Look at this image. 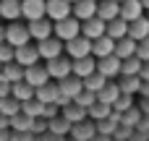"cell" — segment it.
<instances>
[{
	"mask_svg": "<svg viewBox=\"0 0 149 141\" xmlns=\"http://www.w3.org/2000/svg\"><path fill=\"white\" fill-rule=\"evenodd\" d=\"M113 52H115V39L110 34H102V37L92 39V55L94 58H107Z\"/></svg>",
	"mask_w": 149,
	"mask_h": 141,
	"instance_id": "cell-11",
	"label": "cell"
},
{
	"mask_svg": "<svg viewBox=\"0 0 149 141\" xmlns=\"http://www.w3.org/2000/svg\"><path fill=\"white\" fill-rule=\"evenodd\" d=\"M10 141H34V133H29V131H10Z\"/></svg>",
	"mask_w": 149,
	"mask_h": 141,
	"instance_id": "cell-43",
	"label": "cell"
},
{
	"mask_svg": "<svg viewBox=\"0 0 149 141\" xmlns=\"http://www.w3.org/2000/svg\"><path fill=\"white\" fill-rule=\"evenodd\" d=\"M128 26H131V24L118 16V18L107 21V34H110L113 39H123V37H128Z\"/></svg>",
	"mask_w": 149,
	"mask_h": 141,
	"instance_id": "cell-26",
	"label": "cell"
},
{
	"mask_svg": "<svg viewBox=\"0 0 149 141\" xmlns=\"http://www.w3.org/2000/svg\"><path fill=\"white\" fill-rule=\"evenodd\" d=\"M0 18L18 21L21 18V0H0Z\"/></svg>",
	"mask_w": 149,
	"mask_h": 141,
	"instance_id": "cell-20",
	"label": "cell"
},
{
	"mask_svg": "<svg viewBox=\"0 0 149 141\" xmlns=\"http://www.w3.org/2000/svg\"><path fill=\"white\" fill-rule=\"evenodd\" d=\"M24 65L21 63H16V60H10V63H5L3 65V76L10 81V84H16V81H24Z\"/></svg>",
	"mask_w": 149,
	"mask_h": 141,
	"instance_id": "cell-30",
	"label": "cell"
},
{
	"mask_svg": "<svg viewBox=\"0 0 149 141\" xmlns=\"http://www.w3.org/2000/svg\"><path fill=\"white\" fill-rule=\"evenodd\" d=\"M71 133H73V139H79V141H92V139H94V133H97V126L81 120V123H76V126L71 128Z\"/></svg>",
	"mask_w": 149,
	"mask_h": 141,
	"instance_id": "cell-25",
	"label": "cell"
},
{
	"mask_svg": "<svg viewBox=\"0 0 149 141\" xmlns=\"http://www.w3.org/2000/svg\"><path fill=\"white\" fill-rule=\"evenodd\" d=\"M81 34L89 37V39H97L102 34H107V21H102L100 16H92V18L81 21Z\"/></svg>",
	"mask_w": 149,
	"mask_h": 141,
	"instance_id": "cell-10",
	"label": "cell"
},
{
	"mask_svg": "<svg viewBox=\"0 0 149 141\" xmlns=\"http://www.w3.org/2000/svg\"><path fill=\"white\" fill-rule=\"evenodd\" d=\"M118 3H123V0H118Z\"/></svg>",
	"mask_w": 149,
	"mask_h": 141,
	"instance_id": "cell-56",
	"label": "cell"
},
{
	"mask_svg": "<svg viewBox=\"0 0 149 141\" xmlns=\"http://www.w3.org/2000/svg\"><path fill=\"white\" fill-rule=\"evenodd\" d=\"M0 42H5V26H0Z\"/></svg>",
	"mask_w": 149,
	"mask_h": 141,
	"instance_id": "cell-53",
	"label": "cell"
},
{
	"mask_svg": "<svg viewBox=\"0 0 149 141\" xmlns=\"http://www.w3.org/2000/svg\"><path fill=\"white\" fill-rule=\"evenodd\" d=\"M141 3H144V8H147V10H149V0H141Z\"/></svg>",
	"mask_w": 149,
	"mask_h": 141,
	"instance_id": "cell-54",
	"label": "cell"
},
{
	"mask_svg": "<svg viewBox=\"0 0 149 141\" xmlns=\"http://www.w3.org/2000/svg\"><path fill=\"white\" fill-rule=\"evenodd\" d=\"M141 78H149V60H144V65H141V73H139Z\"/></svg>",
	"mask_w": 149,
	"mask_h": 141,
	"instance_id": "cell-49",
	"label": "cell"
},
{
	"mask_svg": "<svg viewBox=\"0 0 149 141\" xmlns=\"http://www.w3.org/2000/svg\"><path fill=\"white\" fill-rule=\"evenodd\" d=\"M10 86H13V84L0 73V97H8V94H10Z\"/></svg>",
	"mask_w": 149,
	"mask_h": 141,
	"instance_id": "cell-45",
	"label": "cell"
},
{
	"mask_svg": "<svg viewBox=\"0 0 149 141\" xmlns=\"http://www.w3.org/2000/svg\"><path fill=\"white\" fill-rule=\"evenodd\" d=\"M0 128H10V118L0 113Z\"/></svg>",
	"mask_w": 149,
	"mask_h": 141,
	"instance_id": "cell-47",
	"label": "cell"
},
{
	"mask_svg": "<svg viewBox=\"0 0 149 141\" xmlns=\"http://www.w3.org/2000/svg\"><path fill=\"white\" fill-rule=\"evenodd\" d=\"M45 141H63V136H58V133H50Z\"/></svg>",
	"mask_w": 149,
	"mask_h": 141,
	"instance_id": "cell-51",
	"label": "cell"
},
{
	"mask_svg": "<svg viewBox=\"0 0 149 141\" xmlns=\"http://www.w3.org/2000/svg\"><path fill=\"white\" fill-rule=\"evenodd\" d=\"M0 141H10V128H0Z\"/></svg>",
	"mask_w": 149,
	"mask_h": 141,
	"instance_id": "cell-48",
	"label": "cell"
},
{
	"mask_svg": "<svg viewBox=\"0 0 149 141\" xmlns=\"http://www.w3.org/2000/svg\"><path fill=\"white\" fill-rule=\"evenodd\" d=\"M71 3H76V0H71Z\"/></svg>",
	"mask_w": 149,
	"mask_h": 141,
	"instance_id": "cell-57",
	"label": "cell"
},
{
	"mask_svg": "<svg viewBox=\"0 0 149 141\" xmlns=\"http://www.w3.org/2000/svg\"><path fill=\"white\" fill-rule=\"evenodd\" d=\"M10 60H16V47L8 44V42H0V63L5 65V63H10Z\"/></svg>",
	"mask_w": 149,
	"mask_h": 141,
	"instance_id": "cell-40",
	"label": "cell"
},
{
	"mask_svg": "<svg viewBox=\"0 0 149 141\" xmlns=\"http://www.w3.org/2000/svg\"><path fill=\"white\" fill-rule=\"evenodd\" d=\"M141 113L149 115V97H141Z\"/></svg>",
	"mask_w": 149,
	"mask_h": 141,
	"instance_id": "cell-50",
	"label": "cell"
},
{
	"mask_svg": "<svg viewBox=\"0 0 149 141\" xmlns=\"http://www.w3.org/2000/svg\"><path fill=\"white\" fill-rule=\"evenodd\" d=\"M107 81H110L107 76H102L100 71H94L92 76L84 78V89H89V92H102V89L107 86Z\"/></svg>",
	"mask_w": 149,
	"mask_h": 141,
	"instance_id": "cell-32",
	"label": "cell"
},
{
	"mask_svg": "<svg viewBox=\"0 0 149 141\" xmlns=\"http://www.w3.org/2000/svg\"><path fill=\"white\" fill-rule=\"evenodd\" d=\"M139 126H141V128H149V115H147V118H141V123H139Z\"/></svg>",
	"mask_w": 149,
	"mask_h": 141,
	"instance_id": "cell-52",
	"label": "cell"
},
{
	"mask_svg": "<svg viewBox=\"0 0 149 141\" xmlns=\"http://www.w3.org/2000/svg\"><path fill=\"white\" fill-rule=\"evenodd\" d=\"M21 16L26 21L47 16V0H21Z\"/></svg>",
	"mask_w": 149,
	"mask_h": 141,
	"instance_id": "cell-8",
	"label": "cell"
},
{
	"mask_svg": "<svg viewBox=\"0 0 149 141\" xmlns=\"http://www.w3.org/2000/svg\"><path fill=\"white\" fill-rule=\"evenodd\" d=\"M73 102H76V105H81V107H86V110H89V107H92V105H94V102H97V92H89V89H84V92H81V94H79V97H76V99H73Z\"/></svg>",
	"mask_w": 149,
	"mask_h": 141,
	"instance_id": "cell-39",
	"label": "cell"
},
{
	"mask_svg": "<svg viewBox=\"0 0 149 141\" xmlns=\"http://www.w3.org/2000/svg\"><path fill=\"white\" fill-rule=\"evenodd\" d=\"M141 76H120V81H118V86H120V92L123 94H139L141 92Z\"/></svg>",
	"mask_w": 149,
	"mask_h": 141,
	"instance_id": "cell-27",
	"label": "cell"
},
{
	"mask_svg": "<svg viewBox=\"0 0 149 141\" xmlns=\"http://www.w3.org/2000/svg\"><path fill=\"white\" fill-rule=\"evenodd\" d=\"M31 126H34V118L26 113H18L10 118V131H29L31 133Z\"/></svg>",
	"mask_w": 149,
	"mask_h": 141,
	"instance_id": "cell-34",
	"label": "cell"
},
{
	"mask_svg": "<svg viewBox=\"0 0 149 141\" xmlns=\"http://www.w3.org/2000/svg\"><path fill=\"white\" fill-rule=\"evenodd\" d=\"M79 34H81V21H79L76 16H68V18L55 21V37H60L63 42H68V39L79 37Z\"/></svg>",
	"mask_w": 149,
	"mask_h": 141,
	"instance_id": "cell-4",
	"label": "cell"
},
{
	"mask_svg": "<svg viewBox=\"0 0 149 141\" xmlns=\"http://www.w3.org/2000/svg\"><path fill=\"white\" fill-rule=\"evenodd\" d=\"M68 16H73V3L71 0H47V18L60 21V18H68Z\"/></svg>",
	"mask_w": 149,
	"mask_h": 141,
	"instance_id": "cell-9",
	"label": "cell"
},
{
	"mask_svg": "<svg viewBox=\"0 0 149 141\" xmlns=\"http://www.w3.org/2000/svg\"><path fill=\"white\" fill-rule=\"evenodd\" d=\"M58 110H60V107H58L55 102H50V105H45V113H42V118H45V120H52L55 115H60Z\"/></svg>",
	"mask_w": 149,
	"mask_h": 141,
	"instance_id": "cell-42",
	"label": "cell"
},
{
	"mask_svg": "<svg viewBox=\"0 0 149 141\" xmlns=\"http://www.w3.org/2000/svg\"><path fill=\"white\" fill-rule=\"evenodd\" d=\"M63 115L76 126V123H81V120H86V115H89V110L86 107H81V105H76V102H71L68 107H63Z\"/></svg>",
	"mask_w": 149,
	"mask_h": 141,
	"instance_id": "cell-31",
	"label": "cell"
},
{
	"mask_svg": "<svg viewBox=\"0 0 149 141\" xmlns=\"http://www.w3.org/2000/svg\"><path fill=\"white\" fill-rule=\"evenodd\" d=\"M0 73H3V63H0Z\"/></svg>",
	"mask_w": 149,
	"mask_h": 141,
	"instance_id": "cell-55",
	"label": "cell"
},
{
	"mask_svg": "<svg viewBox=\"0 0 149 141\" xmlns=\"http://www.w3.org/2000/svg\"><path fill=\"white\" fill-rule=\"evenodd\" d=\"M144 10H147V8H144L141 0H123V3H120V18H126L128 24L136 21V18H141Z\"/></svg>",
	"mask_w": 149,
	"mask_h": 141,
	"instance_id": "cell-15",
	"label": "cell"
},
{
	"mask_svg": "<svg viewBox=\"0 0 149 141\" xmlns=\"http://www.w3.org/2000/svg\"><path fill=\"white\" fill-rule=\"evenodd\" d=\"M26 26H29V31H31V39H37V42L55 34V21L47 18V16H45V18H34V21H29Z\"/></svg>",
	"mask_w": 149,
	"mask_h": 141,
	"instance_id": "cell-5",
	"label": "cell"
},
{
	"mask_svg": "<svg viewBox=\"0 0 149 141\" xmlns=\"http://www.w3.org/2000/svg\"><path fill=\"white\" fill-rule=\"evenodd\" d=\"M97 3H100V0H97Z\"/></svg>",
	"mask_w": 149,
	"mask_h": 141,
	"instance_id": "cell-58",
	"label": "cell"
},
{
	"mask_svg": "<svg viewBox=\"0 0 149 141\" xmlns=\"http://www.w3.org/2000/svg\"><path fill=\"white\" fill-rule=\"evenodd\" d=\"M136 55H139L141 60H149V37L139 39V44H136Z\"/></svg>",
	"mask_w": 149,
	"mask_h": 141,
	"instance_id": "cell-41",
	"label": "cell"
},
{
	"mask_svg": "<svg viewBox=\"0 0 149 141\" xmlns=\"http://www.w3.org/2000/svg\"><path fill=\"white\" fill-rule=\"evenodd\" d=\"M71 128H73V123L60 113V115H55L52 120H47V131L50 133H58V136H63V133H71Z\"/></svg>",
	"mask_w": 149,
	"mask_h": 141,
	"instance_id": "cell-24",
	"label": "cell"
},
{
	"mask_svg": "<svg viewBox=\"0 0 149 141\" xmlns=\"http://www.w3.org/2000/svg\"><path fill=\"white\" fill-rule=\"evenodd\" d=\"M0 113H3V115H8V118H13V115H18V113H21V102H18L13 94L0 97Z\"/></svg>",
	"mask_w": 149,
	"mask_h": 141,
	"instance_id": "cell-33",
	"label": "cell"
},
{
	"mask_svg": "<svg viewBox=\"0 0 149 141\" xmlns=\"http://www.w3.org/2000/svg\"><path fill=\"white\" fill-rule=\"evenodd\" d=\"M120 65H123V60L113 52V55H107V58H97V71L102 73V76H107V78H118L120 76Z\"/></svg>",
	"mask_w": 149,
	"mask_h": 141,
	"instance_id": "cell-7",
	"label": "cell"
},
{
	"mask_svg": "<svg viewBox=\"0 0 149 141\" xmlns=\"http://www.w3.org/2000/svg\"><path fill=\"white\" fill-rule=\"evenodd\" d=\"M73 16L79 21H86V18L97 16V0H76L73 3Z\"/></svg>",
	"mask_w": 149,
	"mask_h": 141,
	"instance_id": "cell-18",
	"label": "cell"
},
{
	"mask_svg": "<svg viewBox=\"0 0 149 141\" xmlns=\"http://www.w3.org/2000/svg\"><path fill=\"white\" fill-rule=\"evenodd\" d=\"M47 73H50V78H55V81H60V78H65V76H71L73 73V58H65V55H58V58H52V60H47Z\"/></svg>",
	"mask_w": 149,
	"mask_h": 141,
	"instance_id": "cell-2",
	"label": "cell"
},
{
	"mask_svg": "<svg viewBox=\"0 0 149 141\" xmlns=\"http://www.w3.org/2000/svg\"><path fill=\"white\" fill-rule=\"evenodd\" d=\"M141 110H136V107H131V110H126L123 113V126H128V128H134V126H139L141 123Z\"/></svg>",
	"mask_w": 149,
	"mask_h": 141,
	"instance_id": "cell-38",
	"label": "cell"
},
{
	"mask_svg": "<svg viewBox=\"0 0 149 141\" xmlns=\"http://www.w3.org/2000/svg\"><path fill=\"white\" fill-rule=\"evenodd\" d=\"M10 94H13L18 102H26V99H34V97H37V89H34L29 81H16V84L10 86Z\"/></svg>",
	"mask_w": 149,
	"mask_h": 141,
	"instance_id": "cell-19",
	"label": "cell"
},
{
	"mask_svg": "<svg viewBox=\"0 0 149 141\" xmlns=\"http://www.w3.org/2000/svg\"><path fill=\"white\" fill-rule=\"evenodd\" d=\"M37 50H39V58L52 60V58H58V55L65 52V42L52 34V37H47V39H39V42H37Z\"/></svg>",
	"mask_w": 149,
	"mask_h": 141,
	"instance_id": "cell-3",
	"label": "cell"
},
{
	"mask_svg": "<svg viewBox=\"0 0 149 141\" xmlns=\"http://www.w3.org/2000/svg\"><path fill=\"white\" fill-rule=\"evenodd\" d=\"M65 52H68V58H86V55H92V39L79 34L65 42Z\"/></svg>",
	"mask_w": 149,
	"mask_h": 141,
	"instance_id": "cell-6",
	"label": "cell"
},
{
	"mask_svg": "<svg viewBox=\"0 0 149 141\" xmlns=\"http://www.w3.org/2000/svg\"><path fill=\"white\" fill-rule=\"evenodd\" d=\"M141 97H149V78H144L141 81V92H139Z\"/></svg>",
	"mask_w": 149,
	"mask_h": 141,
	"instance_id": "cell-46",
	"label": "cell"
},
{
	"mask_svg": "<svg viewBox=\"0 0 149 141\" xmlns=\"http://www.w3.org/2000/svg\"><path fill=\"white\" fill-rule=\"evenodd\" d=\"M97 71V58L94 55H86V58H73V73L79 78H86Z\"/></svg>",
	"mask_w": 149,
	"mask_h": 141,
	"instance_id": "cell-16",
	"label": "cell"
},
{
	"mask_svg": "<svg viewBox=\"0 0 149 141\" xmlns=\"http://www.w3.org/2000/svg\"><path fill=\"white\" fill-rule=\"evenodd\" d=\"M29 39H31V31H29V26H26V24L10 21V24L5 26V42H8V44L21 47V44H29Z\"/></svg>",
	"mask_w": 149,
	"mask_h": 141,
	"instance_id": "cell-1",
	"label": "cell"
},
{
	"mask_svg": "<svg viewBox=\"0 0 149 141\" xmlns=\"http://www.w3.org/2000/svg\"><path fill=\"white\" fill-rule=\"evenodd\" d=\"M58 94H60V86H58V84H52V81H47V84H42V86L37 89V99H39V102H45V105L58 102Z\"/></svg>",
	"mask_w": 149,
	"mask_h": 141,
	"instance_id": "cell-23",
	"label": "cell"
},
{
	"mask_svg": "<svg viewBox=\"0 0 149 141\" xmlns=\"http://www.w3.org/2000/svg\"><path fill=\"white\" fill-rule=\"evenodd\" d=\"M120 94H123V92H120V86L110 78V81H107V86H105L102 92H97V99H100V102H107V105H115V99H118Z\"/></svg>",
	"mask_w": 149,
	"mask_h": 141,
	"instance_id": "cell-28",
	"label": "cell"
},
{
	"mask_svg": "<svg viewBox=\"0 0 149 141\" xmlns=\"http://www.w3.org/2000/svg\"><path fill=\"white\" fill-rule=\"evenodd\" d=\"M141 65H144V60H141L139 55H131V58L123 60V65H120V76H139V73H141Z\"/></svg>",
	"mask_w": 149,
	"mask_h": 141,
	"instance_id": "cell-29",
	"label": "cell"
},
{
	"mask_svg": "<svg viewBox=\"0 0 149 141\" xmlns=\"http://www.w3.org/2000/svg\"><path fill=\"white\" fill-rule=\"evenodd\" d=\"M136 39H131V37H123V39H115V55L120 58V60H126V58H131V55H136Z\"/></svg>",
	"mask_w": 149,
	"mask_h": 141,
	"instance_id": "cell-22",
	"label": "cell"
},
{
	"mask_svg": "<svg viewBox=\"0 0 149 141\" xmlns=\"http://www.w3.org/2000/svg\"><path fill=\"white\" fill-rule=\"evenodd\" d=\"M97 16L102 21H113L120 16V3L118 0H100L97 3Z\"/></svg>",
	"mask_w": 149,
	"mask_h": 141,
	"instance_id": "cell-17",
	"label": "cell"
},
{
	"mask_svg": "<svg viewBox=\"0 0 149 141\" xmlns=\"http://www.w3.org/2000/svg\"><path fill=\"white\" fill-rule=\"evenodd\" d=\"M24 81H29L34 89H39L42 84L50 81V73H47V68H42L39 63H34V65H29V68L24 71Z\"/></svg>",
	"mask_w": 149,
	"mask_h": 141,
	"instance_id": "cell-12",
	"label": "cell"
},
{
	"mask_svg": "<svg viewBox=\"0 0 149 141\" xmlns=\"http://www.w3.org/2000/svg\"><path fill=\"white\" fill-rule=\"evenodd\" d=\"M58 86H60V92H63V94H68L71 99H76V97L84 92V78H79L76 73H71V76L60 78V81H58Z\"/></svg>",
	"mask_w": 149,
	"mask_h": 141,
	"instance_id": "cell-13",
	"label": "cell"
},
{
	"mask_svg": "<svg viewBox=\"0 0 149 141\" xmlns=\"http://www.w3.org/2000/svg\"><path fill=\"white\" fill-rule=\"evenodd\" d=\"M128 37L131 39H144L149 37V16H141V18H136V21H131V26H128Z\"/></svg>",
	"mask_w": 149,
	"mask_h": 141,
	"instance_id": "cell-21",
	"label": "cell"
},
{
	"mask_svg": "<svg viewBox=\"0 0 149 141\" xmlns=\"http://www.w3.org/2000/svg\"><path fill=\"white\" fill-rule=\"evenodd\" d=\"M21 113H26V115H31V118H42L45 102H39L37 97H34V99H26V102H21Z\"/></svg>",
	"mask_w": 149,
	"mask_h": 141,
	"instance_id": "cell-36",
	"label": "cell"
},
{
	"mask_svg": "<svg viewBox=\"0 0 149 141\" xmlns=\"http://www.w3.org/2000/svg\"><path fill=\"white\" fill-rule=\"evenodd\" d=\"M47 131V120L45 118H34V126H31V133L37 136V133H45Z\"/></svg>",
	"mask_w": 149,
	"mask_h": 141,
	"instance_id": "cell-44",
	"label": "cell"
},
{
	"mask_svg": "<svg viewBox=\"0 0 149 141\" xmlns=\"http://www.w3.org/2000/svg\"><path fill=\"white\" fill-rule=\"evenodd\" d=\"M131 107H134V94H120V97L115 99V105H113V110L120 113V115H123L126 110H131Z\"/></svg>",
	"mask_w": 149,
	"mask_h": 141,
	"instance_id": "cell-37",
	"label": "cell"
},
{
	"mask_svg": "<svg viewBox=\"0 0 149 141\" xmlns=\"http://www.w3.org/2000/svg\"><path fill=\"white\" fill-rule=\"evenodd\" d=\"M110 113H113V105L100 102V99L89 107V118H92V120H105V118H110Z\"/></svg>",
	"mask_w": 149,
	"mask_h": 141,
	"instance_id": "cell-35",
	"label": "cell"
},
{
	"mask_svg": "<svg viewBox=\"0 0 149 141\" xmlns=\"http://www.w3.org/2000/svg\"><path fill=\"white\" fill-rule=\"evenodd\" d=\"M16 63H21L24 68L39 63V50H37V44H21V47H16Z\"/></svg>",
	"mask_w": 149,
	"mask_h": 141,
	"instance_id": "cell-14",
	"label": "cell"
}]
</instances>
